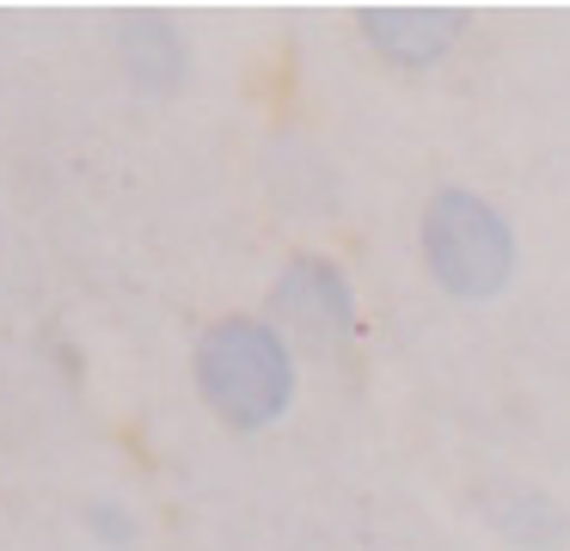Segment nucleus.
Returning a JSON list of instances; mask_svg holds the SVG:
<instances>
[{
    "instance_id": "4",
    "label": "nucleus",
    "mask_w": 570,
    "mask_h": 551,
    "mask_svg": "<svg viewBox=\"0 0 570 551\" xmlns=\"http://www.w3.org/2000/svg\"><path fill=\"white\" fill-rule=\"evenodd\" d=\"M362 31H368V43L381 49L386 61H399V68H430V61L466 31V19L448 12V7H368L362 12Z\"/></svg>"
},
{
    "instance_id": "1",
    "label": "nucleus",
    "mask_w": 570,
    "mask_h": 551,
    "mask_svg": "<svg viewBox=\"0 0 570 551\" xmlns=\"http://www.w3.org/2000/svg\"><path fill=\"white\" fill-rule=\"evenodd\" d=\"M197 386L234 429H264L295 399V355L271 318H222L197 343Z\"/></svg>"
},
{
    "instance_id": "3",
    "label": "nucleus",
    "mask_w": 570,
    "mask_h": 551,
    "mask_svg": "<svg viewBox=\"0 0 570 551\" xmlns=\"http://www.w3.org/2000/svg\"><path fill=\"white\" fill-rule=\"evenodd\" d=\"M271 306L295 331V343H307V350H332L356 325V294H350L344 269L325 264V257H295L283 269V282H276Z\"/></svg>"
},
{
    "instance_id": "5",
    "label": "nucleus",
    "mask_w": 570,
    "mask_h": 551,
    "mask_svg": "<svg viewBox=\"0 0 570 551\" xmlns=\"http://www.w3.org/2000/svg\"><path fill=\"white\" fill-rule=\"evenodd\" d=\"M117 56H124L129 80L148 86V92H173L185 80V37L160 12H129L124 31H117Z\"/></svg>"
},
{
    "instance_id": "2",
    "label": "nucleus",
    "mask_w": 570,
    "mask_h": 551,
    "mask_svg": "<svg viewBox=\"0 0 570 551\" xmlns=\"http://www.w3.org/2000/svg\"><path fill=\"white\" fill-rule=\"evenodd\" d=\"M423 257L430 276L460 301H491L515 276V233L484 196L435 190L423 208Z\"/></svg>"
},
{
    "instance_id": "6",
    "label": "nucleus",
    "mask_w": 570,
    "mask_h": 551,
    "mask_svg": "<svg viewBox=\"0 0 570 551\" xmlns=\"http://www.w3.org/2000/svg\"><path fill=\"white\" fill-rule=\"evenodd\" d=\"M87 527H92L99 539H111V545H124V539H129V521H124V509H117V502H92Z\"/></svg>"
}]
</instances>
